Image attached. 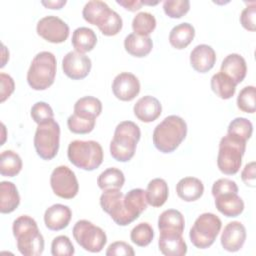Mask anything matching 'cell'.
<instances>
[{
  "label": "cell",
  "instance_id": "1",
  "mask_svg": "<svg viewBox=\"0 0 256 256\" xmlns=\"http://www.w3.org/2000/svg\"><path fill=\"white\" fill-rule=\"evenodd\" d=\"M17 248L24 256H39L44 250V238L39 232L36 221L27 215L16 218L12 225Z\"/></svg>",
  "mask_w": 256,
  "mask_h": 256
},
{
  "label": "cell",
  "instance_id": "2",
  "mask_svg": "<svg viewBox=\"0 0 256 256\" xmlns=\"http://www.w3.org/2000/svg\"><path fill=\"white\" fill-rule=\"evenodd\" d=\"M187 135V124L181 117L170 115L153 131V144L162 153H171L178 148Z\"/></svg>",
  "mask_w": 256,
  "mask_h": 256
},
{
  "label": "cell",
  "instance_id": "3",
  "mask_svg": "<svg viewBox=\"0 0 256 256\" xmlns=\"http://www.w3.org/2000/svg\"><path fill=\"white\" fill-rule=\"evenodd\" d=\"M141 137L139 126L132 121L120 122L114 131L110 143V154L119 162H127L135 154L136 146Z\"/></svg>",
  "mask_w": 256,
  "mask_h": 256
},
{
  "label": "cell",
  "instance_id": "4",
  "mask_svg": "<svg viewBox=\"0 0 256 256\" xmlns=\"http://www.w3.org/2000/svg\"><path fill=\"white\" fill-rule=\"evenodd\" d=\"M56 57L49 51L39 52L32 60L27 72V82L34 90H45L54 83Z\"/></svg>",
  "mask_w": 256,
  "mask_h": 256
},
{
  "label": "cell",
  "instance_id": "5",
  "mask_svg": "<svg viewBox=\"0 0 256 256\" xmlns=\"http://www.w3.org/2000/svg\"><path fill=\"white\" fill-rule=\"evenodd\" d=\"M146 193L141 188H135L127 192L116 206L110 211L112 220L119 226H126L135 221L147 208Z\"/></svg>",
  "mask_w": 256,
  "mask_h": 256
},
{
  "label": "cell",
  "instance_id": "6",
  "mask_svg": "<svg viewBox=\"0 0 256 256\" xmlns=\"http://www.w3.org/2000/svg\"><path fill=\"white\" fill-rule=\"evenodd\" d=\"M67 156L74 166L93 171L102 164L103 149L98 142L93 140H74L68 145Z\"/></svg>",
  "mask_w": 256,
  "mask_h": 256
},
{
  "label": "cell",
  "instance_id": "7",
  "mask_svg": "<svg viewBox=\"0 0 256 256\" xmlns=\"http://www.w3.org/2000/svg\"><path fill=\"white\" fill-rule=\"evenodd\" d=\"M246 150V141L226 134L219 142L217 166L226 175L236 174L242 164V157Z\"/></svg>",
  "mask_w": 256,
  "mask_h": 256
},
{
  "label": "cell",
  "instance_id": "8",
  "mask_svg": "<svg viewBox=\"0 0 256 256\" xmlns=\"http://www.w3.org/2000/svg\"><path fill=\"white\" fill-rule=\"evenodd\" d=\"M222 222L213 213H203L195 220L190 229L189 237L192 244L199 249L210 247L221 230Z\"/></svg>",
  "mask_w": 256,
  "mask_h": 256
},
{
  "label": "cell",
  "instance_id": "9",
  "mask_svg": "<svg viewBox=\"0 0 256 256\" xmlns=\"http://www.w3.org/2000/svg\"><path fill=\"white\" fill-rule=\"evenodd\" d=\"M60 126L54 120L39 124L34 135V147L43 160L53 159L59 150Z\"/></svg>",
  "mask_w": 256,
  "mask_h": 256
},
{
  "label": "cell",
  "instance_id": "10",
  "mask_svg": "<svg viewBox=\"0 0 256 256\" xmlns=\"http://www.w3.org/2000/svg\"><path fill=\"white\" fill-rule=\"evenodd\" d=\"M72 233L76 242L84 250L92 253L100 252L107 242V236L103 229L88 220L77 221Z\"/></svg>",
  "mask_w": 256,
  "mask_h": 256
},
{
  "label": "cell",
  "instance_id": "11",
  "mask_svg": "<svg viewBox=\"0 0 256 256\" xmlns=\"http://www.w3.org/2000/svg\"><path fill=\"white\" fill-rule=\"evenodd\" d=\"M50 185L54 194L63 199H72L79 191V184L75 173L64 165L58 166L52 171Z\"/></svg>",
  "mask_w": 256,
  "mask_h": 256
},
{
  "label": "cell",
  "instance_id": "12",
  "mask_svg": "<svg viewBox=\"0 0 256 256\" xmlns=\"http://www.w3.org/2000/svg\"><path fill=\"white\" fill-rule=\"evenodd\" d=\"M37 34L51 43H62L69 36V26L57 16H45L36 26Z\"/></svg>",
  "mask_w": 256,
  "mask_h": 256
},
{
  "label": "cell",
  "instance_id": "13",
  "mask_svg": "<svg viewBox=\"0 0 256 256\" xmlns=\"http://www.w3.org/2000/svg\"><path fill=\"white\" fill-rule=\"evenodd\" d=\"M91 66V59L77 51L68 52L62 59L64 74L73 80H81L87 77L90 73Z\"/></svg>",
  "mask_w": 256,
  "mask_h": 256
},
{
  "label": "cell",
  "instance_id": "14",
  "mask_svg": "<svg viewBox=\"0 0 256 256\" xmlns=\"http://www.w3.org/2000/svg\"><path fill=\"white\" fill-rule=\"evenodd\" d=\"M112 92L121 101H131L140 92V82L138 78L129 72H122L114 78L112 82Z\"/></svg>",
  "mask_w": 256,
  "mask_h": 256
},
{
  "label": "cell",
  "instance_id": "15",
  "mask_svg": "<svg viewBox=\"0 0 256 256\" xmlns=\"http://www.w3.org/2000/svg\"><path fill=\"white\" fill-rule=\"evenodd\" d=\"M246 240V229L239 221L229 222L221 234L220 242L224 250L228 252L239 251Z\"/></svg>",
  "mask_w": 256,
  "mask_h": 256
},
{
  "label": "cell",
  "instance_id": "16",
  "mask_svg": "<svg viewBox=\"0 0 256 256\" xmlns=\"http://www.w3.org/2000/svg\"><path fill=\"white\" fill-rule=\"evenodd\" d=\"M158 246L166 256H184L187 253V245L182 234L178 232L160 231Z\"/></svg>",
  "mask_w": 256,
  "mask_h": 256
},
{
  "label": "cell",
  "instance_id": "17",
  "mask_svg": "<svg viewBox=\"0 0 256 256\" xmlns=\"http://www.w3.org/2000/svg\"><path fill=\"white\" fill-rule=\"evenodd\" d=\"M216 62V53L214 49L207 44H200L193 48L190 53V64L192 68L199 73L210 71Z\"/></svg>",
  "mask_w": 256,
  "mask_h": 256
},
{
  "label": "cell",
  "instance_id": "18",
  "mask_svg": "<svg viewBox=\"0 0 256 256\" xmlns=\"http://www.w3.org/2000/svg\"><path fill=\"white\" fill-rule=\"evenodd\" d=\"M71 217L72 212L68 206L54 204L46 209L44 213V223L49 230L59 231L68 226Z\"/></svg>",
  "mask_w": 256,
  "mask_h": 256
},
{
  "label": "cell",
  "instance_id": "19",
  "mask_svg": "<svg viewBox=\"0 0 256 256\" xmlns=\"http://www.w3.org/2000/svg\"><path fill=\"white\" fill-rule=\"evenodd\" d=\"M133 111L135 116L142 122L150 123L155 121L162 112L160 101L150 95L141 97L134 105Z\"/></svg>",
  "mask_w": 256,
  "mask_h": 256
},
{
  "label": "cell",
  "instance_id": "20",
  "mask_svg": "<svg viewBox=\"0 0 256 256\" xmlns=\"http://www.w3.org/2000/svg\"><path fill=\"white\" fill-rule=\"evenodd\" d=\"M220 72L230 77L236 84H239L244 80L247 73L246 61L237 53L229 54L221 63Z\"/></svg>",
  "mask_w": 256,
  "mask_h": 256
},
{
  "label": "cell",
  "instance_id": "21",
  "mask_svg": "<svg viewBox=\"0 0 256 256\" xmlns=\"http://www.w3.org/2000/svg\"><path fill=\"white\" fill-rule=\"evenodd\" d=\"M215 206L226 217H237L244 210V202L237 193H227L215 197Z\"/></svg>",
  "mask_w": 256,
  "mask_h": 256
},
{
  "label": "cell",
  "instance_id": "22",
  "mask_svg": "<svg viewBox=\"0 0 256 256\" xmlns=\"http://www.w3.org/2000/svg\"><path fill=\"white\" fill-rule=\"evenodd\" d=\"M176 192L182 200L192 202L198 200L203 195L204 185L196 177H184L177 183Z\"/></svg>",
  "mask_w": 256,
  "mask_h": 256
},
{
  "label": "cell",
  "instance_id": "23",
  "mask_svg": "<svg viewBox=\"0 0 256 256\" xmlns=\"http://www.w3.org/2000/svg\"><path fill=\"white\" fill-rule=\"evenodd\" d=\"M124 48L130 55L141 58L147 56L151 52L153 42L149 36L131 33L124 39Z\"/></svg>",
  "mask_w": 256,
  "mask_h": 256
},
{
  "label": "cell",
  "instance_id": "24",
  "mask_svg": "<svg viewBox=\"0 0 256 256\" xmlns=\"http://www.w3.org/2000/svg\"><path fill=\"white\" fill-rule=\"evenodd\" d=\"M20 204L18 190L12 182L2 181L0 183V212L3 214L13 212Z\"/></svg>",
  "mask_w": 256,
  "mask_h": 256
},
{
  "label": "cell",
  "instance_id": "25",
  "mask_svg": "<svg viewBox=\"0 0 256 256\" xmlns=\"http://www.w3.org/2000/svg\"><path fill=\"white\" fill-rule=\"evenodd\" d=\"M147 203L152 207H161L166 202L169 189L166 181L162 178H155L152 179L145 191Z\"/></svg>",
  "mask_w": 256,
  "mask_h": 256
},
{
  "label": "cell",
  "instance_id": "26",
  "mask_svg": "<svg viewBox=\"0 0 256 256\" xmlns=\"http://www.w3.org/2000/svg\"><path fill=\"white\" fill-rule=\"evenodd\" d=\"M195 29L187 22L174 26L169 33V42L176 49L186 48L194 39Z\"/></svg>",
  "mask_w": 256,
  "mask_h": 256
},
{
  "label": "cell",
  "instance_id": "27",
  "mask_svg": "<svg viewBox=\"0 0 256 256\" xmlns=\"http://www.w3.org/2000/svg\"><path fill=\"white\" fill-rule=\"evenodd\" d=\"M71 42L75 51L84 54L95 47L97 36L95 32L88 27H78L72 34Z\"/></svg>",
  "mask_w": 256,
  "mask_h": 256
},
{
  "label": "cell",
  "instance_id": "28",
  "mask_svg": "<svg viewBox=\"0 0 256 256\" xmlns=\"http://www.w3.org/2000/svg\"><path fill=\"white\" fill-rule=\"evenodd\" d=\"M185 220L182 213L176 209H168L163 211L158 218L159 231H172L183 233Z\"/></svg>",
  "mask_w": 256,
  "mask_h": 256
},
{
  "label": "cell",
  "instance_id": "29",
  "mask_svg": "<svg viewBox=\"0 0 256 256\" xmlns=\"http://www.w3.org/2000/svg\"><path fill=\"white\" fill-rule=\"evenodd\" d=\"M109 6L100 0L88 1L82 10V16L85 21L98 26L110 12Z\"/></svg>",
  "mask_w": 256,
  "mask_h": 256
},
{
  "label": "cell",
  "instance_id": "30",
  "mask_svg": "<svg viewBox=\"0 0 256 256\" xmlns=\"http://www.w3.org/2000/svg\"><path fill=\"white\" fill-rule=\"evenodd\" d=\"M212 91L221 99H230L236 91V83L227 75L218 72L211 77L210 81Z\"/></svg>",
  "mask_w": 256,
  "mask_h": 256
},
{
  "label": "cell",
  "instance_id": "31",
  "mask_svg": "<svg viewBox=\"0 0 256 256\" xmlns=\"http://www.w3.org/2000/svg\"><path fill=\"white\" fill-rule=\"evenodd\" d=\"M102 112L101 101L93 96H85L74 104V113L85 118L96 119Z\"/></svg>",
  "mask_w": 256,
  "mask_h": 256
},
{
  "label": "cell",
  "instance_id": "32",
  "mask_svg": "<svg viewBox=\"0 0 256 256\" xmlns=\"http://www.w3.org/2000/svg\"><path fill=\"white\" fill-rule=\"evenodd\" d=\"M124 182L125 177L123 172L115 167L104 170L97 178V184L103 191L109 189H121Z\"/></svg>",
  "mask_w": 256,
  "mask_h": 256
},
{
  "label": "cell",
  "instance_id": "33",
  "mask_svg": "<svg viewBox=\"0 0 256 256\" xmlns=\"http://www.w3.org/2000/svg\"><path fill=\"white\" fill-rule=\"evenodd\" d=\"M22 169L21 157L12 150H5L1 153L0 173L5 177H14Z\"/></svg>",
  "mask_w": 256,
  "mask_h": 256
},
{
  "label": "cell",
  "instance_id": "34",
  "mask_svg": "<svg viewBox=\"0 0 256 256\" xmlns=\"http://www.w3.org/2000/svg\"><path fill=\"white\" fill-rule=\"evenodd\" d=\"M156 28V19L149 12H139L132 20V29L135 34L149 36Z\"/></svg>",
  "mask_w": 256,
  "mask_h": 256
},
{
  "label": "cell",
  "instance_id": "35",
  "mask_svg": "<svg viewBox=\"0 0 256 256\" xmlns=\"http://www.w3.org/2000/svg\"><path fill=\"white\" fill-rule=\"evenodd\" d=\"M154 238V231L151 225L147 222L137 224L130 233L131 241L139 247L148 246Z\"/></svg>",
  "mask_w": 256,
  "mask_h": 256
},
{
  "label": "cell",
  "instance_id": "36",
  "mask_svg": "<svg viewBox=\"0 0 256 256\" xmlns=\"http://www.w3.org/2000/svg\"><path fill=\"white\" fill-rule=\"evenodd\" d=\"M252 132H253V125L251 121L244 117H237L233 119L230 122L227 130V134L240 138L246 142L252 136Z\"/></svg>",
  "mask_w": 256,
  "mask_h": 256
},
{
  "label": "cell",
  "instance_id": "37",
  "mask_svg": "<svg viewBox=\"0 0 256 256\" xmlns=\"http://www.w3.org/2000/svg\"><path fill=\"white\" fill-rule=\"evenodd\" d=\"M122 25L123 22L121 16L116 11L110 10L104 20L97 27L103 35L114 36L120 32V30L122 29Z\"/></svg>",
  "mask_w": 256,
  "mask_h": 256
},
{
  "label": "cell",
  "instance_id": "38",
  "mask_svg": "<svg viewBox=\"0 0 256 256\" xmlns=\"http://www.w3.org/2000/svg\"><path fill=\"white\" fill-rule=\"evenodd\" d=\"M96 119L81 117L75 113L70 115L67 119V126L72 133L87 134L90 133L95 127Z\"/></svg>",
  "mask_w": 256,
  "mask_h": 256
},
{
  "label": "cell",
  "instance_id": "39",
  "mask_svg": "<svg viewBox=\"0 0 256 256\" xmlns=\"http://www.w3.org/2000/svg\"><path fill=\"white\" fill-rule=\"evenodd\" d=\"M255 101H256L255 87L254 86H246L238 94L237 106L243 112L254 113L255 112Z\"/></svg>",
  "mask_w": 256,
  "mask_h": 256
},
{
  "label": "cell",
  "instance_id": "40",
  "mask_svg": "<svg viewBox=\"0 0 256 256\" xmlns=\"http://www.w3.org/2000/svg\"><path fill=\"white\" fill-rule=\"evenodd\" d=\"M190 9L188 0H166L163 3V10L170 18H181Z\"/></svg>",
  "mask_w": 256,
  "mask_h": 256
},
{
  "label": "cell",
  "instance_id": "41",
  "mask_svg": "<svg viewBox=\"0 0 256 256\" xmlns=\"http://www.w3.org/2000/svg\"><path fill=\"white\" fill-rule=\"evenodd\" d=\"M75 252L74 246L65 235L55 237L51 243V254L53 256H71Z\"/></svg>",
  "mask_w": 256,
  "mask_h": 256
},
{
  "label": "cell",
  "instance_id": "42",
  "mask_svg": "<svg viewBox=\"0 0 256 256\" xmlns=\"http://www.w3.org/2000/svg\"><path fill=\"white\" fill-rule=\"evenodd\" d=\"M31 117L35 123L42 124L54 118V112L49 104L43 101L36 102L31 108Z\"/></svg>",
  "mask_w": 256,
  "mask_h": 256
},
{
  "label": "cell",
  "instance_id": "43",
  "mask_svg": "<svg viewBox=\"0 0 256 256\" xmlns=\"http://www.w3.org/2000/svg\"><path fill=\"white\" fill-rule=\"evenodd\" d=\"M237 192H238V186L236 182L228 178L218 179L213 183V186H212V195L214 198L222 194L237 193Z\"/></svg>",
  "mask_w": 256,
  "mask_h": 256
},
{
  "label": "cell",
  "instance_id": "44",
  "mask_svg": "<svg viewBox=\"0 0 256 256\" xmlns=\"http://www.w3.org/2000/svg\"><path fill=\"white\" fill-rule=\"evenodd\" d=\"M255 17H256V4L255 2H252L251 5H248L241 12L240 23L246 30L253 32L256 29Z\"/></svg>",
  "mask_w": 256,
  "mask_h": 256
},
{
  "label": "cell",
  "instance_id": "45",
  "mask_svg": "<svg viewBox=\"0 0 256 256\" xmlns=\"http://www.w3.org/2000/svg\"><path fill=\"white\" fill-rule=\"evenodd\" d=\"M105 254L107 256H113V255L133 256L135 254V252H134L132 246L129 245L128 243L123 242V241H116L108 246Z\"/></svg>",
  "mask_w": 256,
  "mask_h": 256
},
{
  "label": "cell",
  "instance_id": "46",
  "mask_svg": "<svg viewBox=\"0 0 256 256\" xmlns=\"http://www.w3.org/2000/svg\"><path fill=\"white\" fill-rule=\"evenodd\" d=\"M0 82H1V92H0L1 99L0 100L1 102H4L13 93L15 89V83L12 77L5 73L0 74Z\"/></svg>",
  "mask_w": 256,
  "mask_h": 256
},
{
  "label": "cell",
  "instance_id": "47",
  "mask_svg": "<svg viewBox=\"0 0 256 256\" xmlns=\"http://www.w3.org/2000/svg\"><path fill=\"white\" fill-rule=\"evenodd\" d=\"M241 178L244 184L248 187L254 188L256 186V175H255V162L252 161L245 165L241 172Z\"/></svg>",
  "mask_w": 256,
  "mask_h": 256
},
{
  "label": "cell",
  "instance_id": "48",
  "mask_svg": "<svg viewBox=\"0 0 256 256\" xmlns=\"http://www.w3.org/2000/svg\"><path fill=\"white\" fill-rule=\"evenodd\" d=\"M116 3L131 12L139 10L143 5V2L140 0H117Z\"/></svg>",
  "mask_w": 256,
  "mask_h": 256
},
{
  "label": "cell",
  "instance_id": "49",
  "mask_svg": "<svg viewBox=\"0 0 256 256\" xmlns=\"http://www.w3.org/2000/svg\"><path fill=\"white\" fill-rule=\"evenodd\" d=\"M43 6L49 9H61L65 4L66 0H56V1H42Z\"/></svg>",
  "mask_w": 256,
  "mask_h": 256
}]
</instances>
